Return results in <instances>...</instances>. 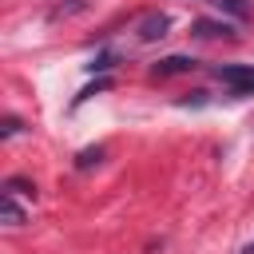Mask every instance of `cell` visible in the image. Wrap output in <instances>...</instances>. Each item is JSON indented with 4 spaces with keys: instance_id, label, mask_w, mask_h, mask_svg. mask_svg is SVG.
<instances>
[{
    "instance_id": "cell-1",
    "label": "cell",
    "mask_w": 254,
    "mask_h": 254,
    "mask_svg": "<svg viewBox=\"0 0 254 254\" xmlns=\"http://www.w3.org/2000/svg\"><path fill=\"white\" fill-rule=\"evenodd\" d=\"M214 79L226 83L234 95H254V67L250 64H218L214 67Z\"/></svg>"
},
{
    "instance_id": "cell-2",
    "label": "cell",
    "mask_w": 254,
    "mask_h": 254,
    "mask_svg": "<svg viewBox=\"0 0 254 254\" xmlns=\"http://www.w3.org/2000/svg\"><path fill=\"white\" fill-rule=\"evenodd\" d=\"M167 28H171V16H167V12H147V16L135 24V36H139L143 44H155V40L167 36Z\"/></svg>"
},
{
    "instance_id": "cell-3",
    "label": "cell",
    "mask_w": 254,
    "mask_h": 254,
    "mask_svg": "<svg viewBox=\"0 0 254 254\" xmlns=\"http://www.w3.org/2000/svg\"><path fill=\"white\" fill-rule=\"evenodd\" d=\"M190 36H198V40H218V36H222V40H234L238 32H234L230 24H218V20H194V24H190Z\"/></svg>"
},
{
    "instance_id": "cell-4",
    "label": "cell",
    "mask_w": 254,
    "mask_h": 254,
    "mask_svg": "<svg viewBox=\"0 0 254 254\" xmlns=\"http://www.w3.org/2000/svg\"><path fill=\"white\" fill-rule=\"evenodd\" d=\"M194 67H198V64H194L190 56H167V60H159V64L151 67V75L163 79V75H179V71H194Z\"/></svg>"
},
{
    "instance_id": "cell-5",
    "label": "cell",
    "mask_w": 254,
    "mask_h": 254,
    "mask_svg": "<svg viewBox=\"0 0 254 254\" xmlns=\"http://www.w3.org/2000/svg\"><path fill=\"white\" fill-rule=\"evenodd\" d=\"M206 4H214L218 12H226V16H234V20H246V16H250V4H246V0H206Z\"/></svg>"
},
{
    "instance_id": "cell-6",
    "label": "cell",
    "mask_w": 254,
    "mask_h": 254,
    "mask_svg": "<svg viewBox=\"0 0 254 254\" xmlns=\"http://www.w3.org/2000/svg\"><path fill=\"white\" fill-rule=\"evenodd\" d=\"M0 198H4V222L8 226H24V210H20L16 194H0Z\"/></svg>"
},
{
    "instance_id": "cell-7",
    "label": "cell",
    "mask_w": 254,
    "mask_h": 254,
    "mask_svg": "<svg viewBox=\"0 0 254 254\" xmlns=\"http://www.w3.org/2000/svg\"><path fill=\"white\" fill-rule=\"evenodd\" d=\"M4 194H28V198H36V187L28 179H8L4 183Z\"/></svg>"
},
{
    "instance_id": "cell-8",
    "label": "cell",
    "mask_w": 254,
    "mask_h": 254,
    "mask_svg": "<svg viewBox=\"0 0 254 254\" xmlns=\"http://www.w3.org/2000/svg\"><path fill=\"white\" fill-rule=\"evenodd\" d=\"M16 131H20V119H16V115H8V119H4V127H0V135L8 139V135H16Z\"/></svg>"
},
{
    "instance_id": "cell-9",
    "label": "cell",
    "mask_w": 254,
    "mask_h": 254,
    "mask_svg": "<svg viewBox=\"0 0 254 254\" xmlns=\"http://www.w3.org/2000/svg\"><path fill=\"white\" fill-rule=\"evenodd\" d=\"M91 163H99V151H83L79 155V167H91Z\"/></svg>"
},
{
    "instance_id": "cell-10",
    "label": "cell",
    "mask_w": 254,
    "mask_h": 254,
    "mask_svg": "<svg viewBox=\"0 0 254 254\" xmlns=\"http://www.w3.org/2000/svg\"><path fill=\"white\" fill-rule=\"evenodd\" d=\"M242 254H254V242H250V246H246V250H242Z\"/></svg>"
}]
</instances>
